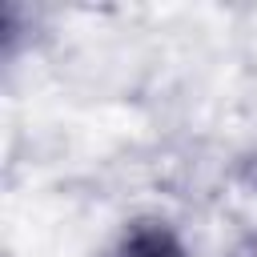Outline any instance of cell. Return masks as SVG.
I'll return each instance as SVG.
<instances>
[{"label": "cell", "mask_w": 257, "mask_h": 257, "mask_svg": "<svg viewBox=\"0 0 257 257\" xmlns=\"http://www.w3.org/2000/svg\"><path fill=\"white\" fill-rule=\"evenodd\" d=\"M120 257H185V253L165 229H141V233H133L124 241Z\"/></svg>", "instance_id": "6da1fadb"}]
</instances>
